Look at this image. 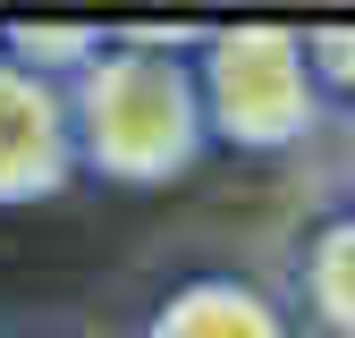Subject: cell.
<instances>
[{"label": "cell", "instance_id": "obj_7", "mask_svg": "<svg viewBox=\"0 0 355 338\" xmlns=\"http://www.w3.org/2000/svg\"><path fill=\"white\" fill-rule=\"evenodd\" d=\"M347 186H355V118H347Z\"/></svg>", "mask_w": 355, "mask_h": 338}, {"label": "cell", "instance_id": "obj_4", "mask_svg": "<svg viewBox=\"0 0 355 338\" xmlns=\"http://www.w3.org/2000/svg\"><path fill=\"white\" fill-rule=\"evenodd\" d=\"M144 338H296V321L262 296L254 279H229V271H195V279H178Z\"/></svg>", "mask_w": 355, "mask_h": 338}, {"label": "cell", "instance_id": "obj_5", "mask_svg": "<svg viewBox=\"0 0 355 338\" xmlns=\"http://www.w3.org/2000/svg\"><path fill=\"white\" fill-rule=\"evenodd\" d=\"M304 321L322 338H355V211L322 220L304 245Z\"/></svg>", "mask_w": 355, "mask_h": 338}, {"label": "cell", "instance_id": "obj_2", "mask_svg": "<svg viewBox=\"0 0 355 338\" xmlns=\"http://www.w3.org/2000/svg\"><path fill=\"white\" fill-rule=\"evenodd\" d=\"M195 94H203V127L237 152H288L322 127V76L304 60V34L288 26L203 34Z\"/></svg>", "mask_w": 355, "mask_h": 338}, {"label": "cell", "instance_id": "obj_6", "mask_svg": "<svg viewBox=\"0 0 355 338\" xmlns=\"http://www.w3.org/2000/svg\"><path fill=\"white\" fill-rule=\"evenodd\" d=\"M304 60H313L322 94H355V26H322V34H304Z\"/></svg>", "mask_w": 355, "mask_h": 338}, {"label": "cell", "instance_id": "obj_3", "mask_svg": "<svg viewBox=\"0 0 355 338\" xmlns=\"http://www.w3.org/2000/svg\"><path fill=\"white\" fill-rule=\"evenodd\" d=\"M76 178V118L68 84L0 60V203H42Z\"/></svg>", "mask_w": 355, "mask_h": 338}, {"label": "cell", "instance_id": "obj_1", "mask_svg": "<svg viewBox=\"0 0 355 338\" xmlns=\"http://www.w3.org/2000/svg\"><path fill=\"white\" fill-rule=\"evenodd\" d=\"M68 118H76V169L110 186H169L211 144L195 60L153 51V42H102L68 76Z\"/></svg>", "mask_w": 355, "mask_h": 338}]
</instances>
